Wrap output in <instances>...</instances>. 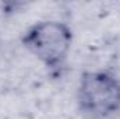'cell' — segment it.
I'll list each match as a JSON object with an SVG mask.
<instances>
[{"instance_id":"obj_1","label":"cell","mask_w":120,"mask_h":119,"mask_svg":"<svg viewBox=\"0 0 120 119\" xmlns=\"http://www.w3.org/2000/svg\"><path fill=\"white\" fill-rule=\"evenodd\" d=\"M74 34L68 24L60 20H41L21 34L22 48L53 76L66 69Z\"/></svg>"},{"instance_id":"obj_2","label":"cell","mask_w":120,"mask_h":119,"mask_svg":"<svg viewBox=\"0 0 120 119\" xmlns=\"http://www.w3.org/2000/svg\"><path fill=\"white\" fill-rule=\"evenodd\" d=\"M77 104L88 119H112L120 112V79L110 70H87L80 76Z\"/></svg>"}]
</instances>
